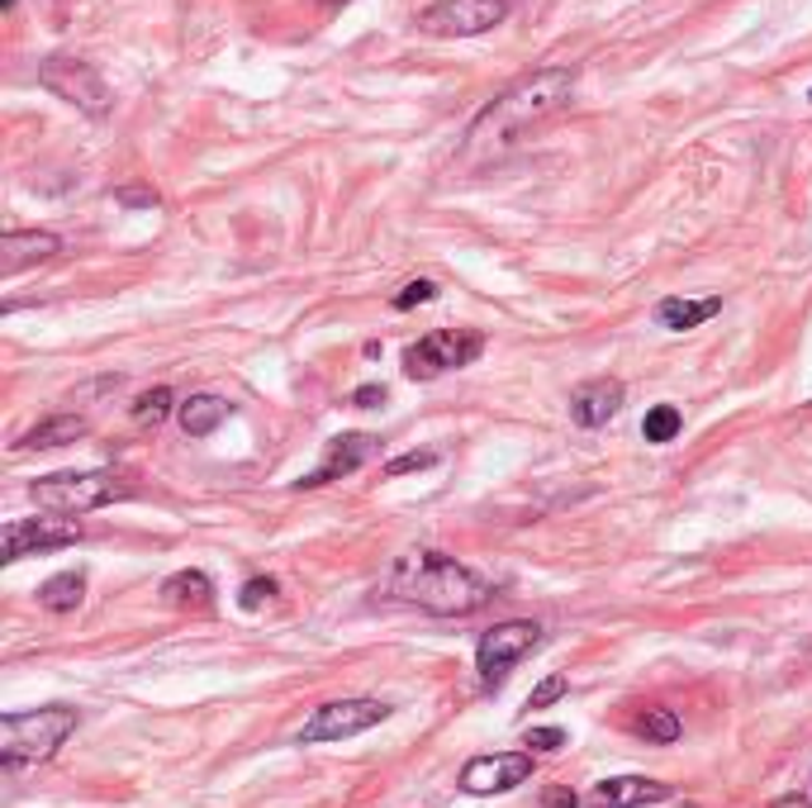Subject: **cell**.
I'll return each mask as SVG.
<instances>
[{
    "label": "cell",
    "instance_id": "cell-18",
    "mask_svg": "<svg viewBox=\"0 0 812 808\" xmlns=\"http://www.w3.org/2000/svg\"><path fill=\"white\" fill-rule=\"evenodd\" d=\"M162 599L171 609H210L214 605V580L204 570H177L162 580Z\"/></svg>",
    "mask_w": 812,
    "mask_h": 808
},
{
    "label": "cell",
    "instance_id": "cell-20",
    "mask_svg": "<svg viewBox=\"0 0 812 808\" xmlns=\"http://www.w3.org/2000/svg\"><path fill=\"white\" fill-rule=\"evenodd\" d=\"M82 599H86V576H82V570H62V576L39 585V605L48 613H72Z\"/></svg>",
    "mask_w": 812,
    "mask_h": 808
},
{
    "label": "cell",
    "instance_id": "cell-23",
    "mask_svg": "<svg viewBox=\"0 0 812 808\" xmlns=\"http://www.w3.org/2000/svg\"><path fill=\"white\" fill-rule=\"evenodd\" d=\"M167 415H171V390L167 386H157V390H148V395H138V400H134V419L143 428L167 423Z\"/></svg>",
    "mask_w": 812,
    "mask_h": 808
},
{
    "label": "cell",
    "instance_id": "cell-9",
    "mask_svg": "<svg viewBox=\"0 0 812 808\" xmlns=\"http://www.w3.org/2000/svg\"><path fill=\"white\" fill-rule=\"evenodd\" d=\"M508 14V0H437L419 14V24L437 39H475Z\"/></svg>",
    "mask_w": 812,
    "mask_h": 808
},
{
    "label": "cell",
    "instance_id": "cell-3",
    "mask_svg": "<svg viewBox=\"0 0 812 808\" xmlns=\"http://www.w3.org/2000/svg\"><path fill=\"white\" fill-rule=\"evenodd\" d=\"M76 733V709L53 704V709H34V713H6L0 718V760L14 766H39V760L53 756L62 742Z\"/></svg>",
    "mask_w": 812,
    "mask_h": 808
},
{
    "label": "cell",
    "instance_id": "cell-28",
    "mask_svg": "<svg viewBox=\"0 0 812 808\" xmlns=\"http://www.w3.org/2000/svg\"><path fill=\"white\" fill-rule=\"evenodd\" d=\"M437 462V452H404V457H394V462L386 466V475H404V471H423V466H433Z\"/></svg>",
    "mask_w": 812,
    "mask_h": 808
},
{
    "label": "cell",
    "instance_id": "cell-26",
    "mask_svg": "<svg viewBox=\"0 0 812 808\" xmlns=\"http://www.w3.org/2000/svg\"><path fill=\"white\" fill-rule=\"evenodd\" d=\"M566 690H570V680H566V675H547V680H541V685L528 694V709H547V704L561 700Z\"/></svg>",
    "mask_w": 812,
    "mask_h": 808
},
{
    "label": "cell",
    "instance_id": "cell-33",
    "mask_svg": "<svg viewBox=\"0 0 812 808\" xmlns=\"http://www.w3.org/2000/svg\"><path fill=\"white\" fill-rule=\"evenodd\" d=\"M0 6H6V10H10V6H14V0H0Z\"/></svg>",
    "mask_w": 812,
    "mask_h": 808
},
{
    "label": "cell",
    "instance_id": "cell-16",
    "mask_svg": "<svg viewBox=\"0 0 812 808\" xmlns=\"http://www.w3.org/2000/svg\"><path fill=\"white\" fill-rule=\"evenodd\" d=\"M86 433H91V423L82 415H53V419H43V423L29 428L14 448H20V452H48V448H67V442L86 438Z\"/></svg>",
    "mask_w": 812,
    "mask_h": 808
},
{
    "label": "cell",
    "instance_id": "cell-13",
    "mask_svg": "<svg viewBox=\"0 0 812 808\" xmlns=\"http://www.w3.org/2000/svg\"><path fill=\"white\" fill-rule=\"evenodd\" d=\"M618 409H623V380H613V376L584 380V386L570 395V419L580 428H603Z\"/></svg>",
    "mask_w": 812,
    "mask_h": 808
},
{
    "label": "cell",
    "instance_id": "cell-4",
    "mask_svg": "<svg viewBox=\"0 0 812 808\" xmlns=\"http://www.w3.org/2000/svg\"><path fill=\"white\" fill-rule=\"evenodd\" d=\"M29 495H34L39 510L48 514H91V510H105V504H115L129 495V481H124L119 471H57V475H39L34 485H29Z\"/></svg>",
    "mask_w": 812,
    "mask_h": 808
},
{
    "label": "cell",
    "instance_id": "cell-5",
    "mask_svg": "<svg viewBox=\"0 0 812 808\" xmlns=\"http://www.w3.org/2000/svg\"><path fill=\"white\" fill-rule=\"evenodd\" d=\"M481 353H485V338L475 328H437L404 353V376L409 380H437L442 371L471 367Z\"/></svg>",
    "mask_w": 812,
    "mask_h": 808
},
{
    "label": "cell",
    "instance_id": "cell-12",
    "mask_svg": "<svg viewBox=\"0 0 812 808\" xmlns=\"http://www.w3.org/2000/svg\"><path fill=\"white\" fill-rule=\"evenodd\" d=\"M376 457V438L371 433H342V438H333L328 448H324V462H318L309 475H299V490H318V485H333V481H342V475H352V471H361L366 462Z\"/></svg>",
    "mask_w": 812,
    "mask_h": 808
},
{
    "label": "cell",
    "instance_id": "cell-15",
    "mask_svg": "<svg viewBox=\"0 0 812 808\" xmlns=\"http://www.w3.org/2000/svg\"><path fill=\"white\" fill-rule=\"evenodd\" d=\"M57 252H62V238L48 233V229L6 233L0 238V272L14 276V272H24V266H34V262H53Z\"/></svg>",
    "mask_w": 812,
    "mask_h": 808
},
{
    "label": "cell",
    "instance_id": "cell-17",
    "mask_svg": "<svg viewBox=\"0 0 812 808\" xmlns=\"http://www.w3.org/2000/svg\"><path fill=\"white\" fill-rule=\"evenodd\" d=\"M718 309H723V300H718V295H708V300H684V295H671V300H661V305H656V319H661V328L684 333V328L708 324Z\"/></svg>",
    "mask_w": 812,
    "mask_h": 808
},
{
    "label": "cell",
    "instance_id": "cell-25",
    "mask_svg": "<svg viewBox=\"0 0 812 808\" xmlns=\"http://www.w3.org/2000/svg\"><path fill=\"white\" fill-rule=\"evenodd\" d=\"M433 295H437V285H433V281H409L404 291H394L390 305H394V309H413V305H428Z\"/></svg>",
    "mask_w": 812,
    "mask_h": 808
},
{
    "label": "cell",
    "instance_id": "cell-6",
    "mask_svg": "<svg viewBox=\"0 0 812 808\" xmlns=\"http://www.w3.org/2000/svg\"><path fill=\"white\" fill-rule=\"evenodd\" d=\"M541 642V628L532 623V618H508V623H495L481 638V647H475V671H481V685L485 690H499L508 671L532 652V647Z\"/></svg>",
    "mask_w": 812,
    "mask_h": 808
},
{
    "label": "cell",
    "instance_id": "cell-7",
    "mask_svg": "<svg viewBox=\"0 0 812 808\" xmlns=\"http://www.w3.org/2000/svg\"><path fill=\"white\" fill-rule=\"evenodd\" d=\"M386 718H390V704H380V700H333V704H318L309 713V723L299 727V747L357 737V733H366V727H376Z\"/></svg>",
    "mask_w": 812,
    "mask_h": 808
},
{
    "label": "cell",
    "instance_id": "cell-8",
    "mask_svg": "<svg viewBox=\"0 0 812 808\" xmlns=\"http://www.w3.org/2000/svg\"><path fill=\"white\" fill-rule=\"evenodd\" d=\"M39 82L53 91L57 101L86 109V115H105V109H109V91L101 82V72H95L91 62H82V57H48L39 67Z\"/></svg>",
    "mask_w": 812,
    "mask_h": 808
},
{
    "label": "cell",
    "instance_id": "cell-27",
    "mask_svg": "<svg viewBox=\"0 0 812 808\" xmlns=\"http://www.w3.org/2000/svg\"><path fill=\"white\" fill-rule=\"evenodd\" d=\"M523 742H528V747H537V752H561L566 747V733H561V727H528V737H523Z\"/></svg>",
    "mask_w": 812,
    "mask_h": 808
},
{
    "label": "cell",
    "instance_id": "cell-1",
    "mask_svg": "<svg viewBox=\"0 0 812 808\" xmlns=\"http://www.w3.org/2000/svg\"><path fill=\"white\" fill-rule=\"evenodd\" d=\"M380 590H386V599H400V605H413L437 618H466L485 609L489 595H495L489 580H481L452 557H442V552H409V557L390 566Z\"/></svg>",
    "mask_w": 812,
    "mask_h": 808
},
{
    "label": "cell",
    "instance_id": "cell-30",
    "mask_svg": "<svg viewBox=\"0 0 812 808\" xmlns=\"http://www.w3.org/2000/svg\"><path fill=\"white\" fill-rule=\"evenodd\" d=\"M352 405H357V409H376V405H386V386H361V390L352 395Z\"/></svg>",
    "mask_w": 812,
    "mask_h": 808
},
{
    "label": "cell",
    "instance_id": "cell-14",
    "mask_svg": "<svg viewBox=\"0 0 812 808\" xmlns=\"http://www.w3.org/2000/svg\"><path fill=\"white\" fill-rule=\"evenodd\" d=\"M671 799V785L646 780V775H618V780L594 785L589 808H646V804H665Z\"/></svg>",
    "mask_w": 812,
    "mask_h": 808
},
{
    "label": "cell",
    "instance_id": "cell-21",
    "mask_svg": "<svg viewBox=\"0 0 812 808\" xmlns=\"http://www.w3.org/2000/svg\"><path fill=\"white\" fill-rule=\"evenodd\" d=\"M636 733H642L646 742H661V747H671V742L679 737V718L671 709H646L642 718H636Z\"/></svg>",
    "mask_w": 812,
    "mask_h": 808
},
{
    "label": "cell",
    "instance_id": "cell-10",
    "mask_svg": "<svg viewBox=\"0 0 812 808\" xmlns=\"http://www.w3.org/2000/svg\"><path fill=\"white\" fill-rule=\"evenodd\" d=\"M72 543H82V523L67 514L14 518L0 533V562H20V557H34V552H53V547H72Z\"/></svg>",
    "mask_w": 812,
    "mask_h": 808
},
{
    "label": "cell",
    "instance_id": "cell-2",
    "mask_svg": "<svg viewBox=\"0 0 812 808\" xmlns=\"http://www.w3.org/2000/svg\"><path fill=\"white\" fill-rule=\"evenodd\" d=\"M576 76H580L576 67H541L532 76H523V82H514L471 124V148H504L518 134H528L537 124H547L551 115H561L570 105V91H576Z\"/></svg>",
    "mask_w": 812,
    "mask_h": 808
},
{
    "label": "cell",
    "instance_id": "cell-22",
    "mask_svg": "<svg viewBox=\"0 0 812 808\" xmlns=\"http://www.w3.org/2000/svg\"><path fill=\"white\" fill-rule=\"evenodd\" d=\"M679 428H684V415H679V409H675V405H656V409L646 415V423H642V438H646V442H675Z\"/></svg>",
    "mask_w": 812,
    "mask_h": 808
},
{
    "label": "cell",
    "instance_id": "cell-32",
    "mask_svg": "<svg viewBox=\"0 0 812 808\" xmlns=\"http://www.w3.org/2000/svg\"><path fill=\"white\" fill-rule=\"evenodd\" d=\"M770 808H812V804H808L803 795H784V799H774Z\"/></svg>",
    "mask_w": 812,
    "mask_h": 808
},
{
    "label": "cell",
    "instance_id": "cell-24",
    "mask_svg": "<svg viewBox=\"0 0 812 808\" xmlns=\"http://www.w3.org/2000/svg\"><path fill=\"white\" fill-rule=\"evenodd\" d=\"M276 590H281V585L271 580V576H257V580H247V585H243V595H238V605H243V609H262L266 599H276Z\"/></svg>",
    "mask_w": 812,
    "mask_h": 808
},
{
    "label": "cell",
    "instance_id": "cell-31",
    "mask_svg": "<svg viewBox=\"0 0 812 808\" xmlns=\"http://www.w3.org/2000/svg\"><path fill=\"white\" fill-rule=\"evenodd\" d=\"M115 200H119V204H148V210H152V204H157V190H138V186H129V190H119Z\"/></svg>",
    "mask_w": 812,
    "mask_h": 808
},
{
    "label": "cell",
    "instance_id": "cell-19",
    "mask_svg": "<svg viewBox=\"0 0 812 808\" xmlns=\"http://www.w3.org/2000/svg\"><path fill=\"white\" fill-rule=\"evenodd\" d=\"M177 415H181L186 438H210L214 428L229 419V400H219V395H190Z\"/></svg>",
    "mask_w": 812,
    "mask_h": 808
},
{
    "label": "cell",
    "instance_id": "cell-11",
    "mask_svg": "<svg viewBox=\"0 0 812 808\" xmlns=\"http://www.w3.org/2000/svg\"><path fill=\"white\" fill-rule=\"evenodd\" d=\"M532 775V752H499V756H471L461 770L466 795H504Z\"/></svg>",
    "mask_w": 812,
    "mask_h": 808
},
{
    "label": "cell",
    "instance_id": "cell-29",
    "mask_svg": "<svg viewBox=\"0 0 812 808\" xmlns=\"http://www.w3.org/2000/svg\"><path fill=\"white\" fill-rule=\"evenodd\" d=\"M541 808H580V795L570 785H551L547 795H541Z\"/></svg>",
    "mask_w": 812,
    "mask_h": 808
}]
</instances>
